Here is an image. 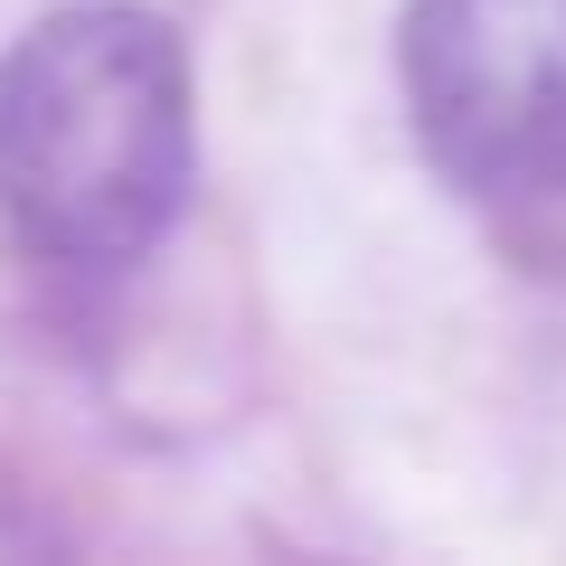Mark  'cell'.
I'll return each mask as SVG.
<instances>
[{"label": "cell", "mask_w": 566, "mask_h": 566, "mask_svg": "<svg viewBox=\"0 0 566 566\" xmlns=\"http://www.w3.org/2000/svg\"><path fill=\"white\" fill-rule=\"evenodd\" d=\"M189 199V57L151 10L85 0L0 57V218L48 264H133Z\"/></svg>", "instance_id": "6da1fadb"}, {"label": "cell", "mask_w": 566, "mask_h": 566, "mask_svg": "<svg viewBox=\"0 0 566 566\" xmlns=\"http://www.w3.org/2000/svg\"><path fill=\"white\" fill-rule=\"evenodd\" d=\"M397 76L463 199H566V0H406Z\"/></svg>", "instance_id": "7a4b0ae2"}]
</instances>
